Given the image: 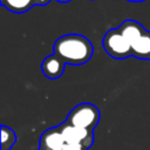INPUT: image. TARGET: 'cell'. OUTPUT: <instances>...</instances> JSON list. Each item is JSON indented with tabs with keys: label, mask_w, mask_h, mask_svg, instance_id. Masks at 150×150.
Instances as JSON below:
<instances>
[{
	"label": "cell",
	"mask_w": 150,
	"mask_h": 150,
	"mask_svg": "<svg viewBox=\"0 0 150 150\" xmlns=\"http://www.w3.org/2000/svg\"><path fill=\"white\" fill-rule=\"evenodd\" d=\"M55 55L60 56L66 64L80 66L87 63L93 56L91 42L80 34H66L60 36L53 46Z\"/></svg>",
	"instance_id": "obj_1"
},
{
	"label": "cell",
	"mask_w": 150,
	"mask_h": 150,
	"mask_svg": "<svg viewBox=\"0 0 150 150\" xmlns=\"http://www.w3.org/2000/svg\"><path fill=\"white\" fill-rule=\"evenodd\" d=\"M63 136L59 127L49 128L40 137V148L39 150H61L64 145Z\"/></svg>",
	"instance_id": "obj_5"
},
{
	"label": "cell",
	"mask_w": 150,
	"mask_h": 150,
	"mask_svg": "<svg viewBox=\"0 0 150 150\" xmlns=\"http://www.w3.org/2000/svg\"><path fill=\"white\" fill-rule=\"evenodd\" d=\"M64 66H66V62L60 56L53 54V55L47 56L42 61L41 69L46 77H48L50 80H56V79L61 77V75L63 74Z\"/></svg>",
	"instance_id": "obj_6"
},
{
	"label": "cell",
	"mask_w": 150,
	"mask_h": 150,
	"mask_svg": "<svg viewBox=\"0 0 150 150\" xmlns=\"http://www.w3.org/2000/svg\"><path fill=\"white\" fill-rule=\"evenodd\" d=\"M59 128H60V131L66 143L82 144L87 149H89L94 142V130H88V129H83L80 127H75L67 121L61 123Z\"/></svg>",
	"instance_id": "obj_4"
},
{
	"label": "cell",
	"mask_w": 150,
	"mask_h": 150,
	"mask_svg": "<svg viewBox=\"0 0 150 150\" xmlns=\"http://www.w3.org/2000/svg\"><path fill=\"white\" fill-rule=\"evenodd\" d=\"M56 1H59V2H69L71 0H56Z\"/></svg>",
	"instance_id": "obj_13"
},
{
	"label": "cell",
	"mask_w": 150,
	"mask_h": 150,
	"mask_svg": "<svg viewBox=\"0 0 150 150\" xmlns=\"http://www.w3.org/2000/svg\"><path fill=\"white\" fill-rule=\"evenodd\" d=\"M66 121L75 127L94 130L100 122V110L93 103H80L71 109Z\"/></svg>",
	"instance_id": "obj_2"
},
{
	"label": "cell",
	"mask_w": 150,
	"mask_h": 150,
	"mask_svg": "<svg viewBox=\"0 0 150 150\" xmlns=\"http://www.w3.org/2000/svg\"><path fill=\"white\" fill-rule=\"evenodd\" d=\"M61 150H88L82 144H71V143H64Z\"/></svg>",
	"instance_id": "obj_11"
},
{
	"label": "cell",
	"mask_w": 150,
	"mask_h": 150,
	"mask_svg": "<svg viewBox=\"0 0 150 150\" xmlns=\"http://www.w3.org/2000/svg\"><path fill=\"white\" fill-rule=\"evenodd\" d=\"M16 142L15 132L6 125H1V150H9Z\"/></svg>",
	"instance_id": "obj_10"
},
{
	"label": "cell",
	"mask_w": 150,
	"mask_h": 150,
	"mask_svg": "<svg viewBox=\"0 0 150 150\" xmlns=\"http://www.w3.org/2000/svg\"><path fill=\"white\" fill-rule=\"evenodd\" d=\"M1 5L14 13H25L35 6L34 0H1Z\"/></svg>",
	"instance_id": "obj_9"
},
{
	"label": "cell",
	"mask_w": 150,
	"mask_h": 150,
	"mask_svg": "<svg viewBox=\"0 0 150 150\" xmlns=\"http://www.w3.org/2000/svg\"><path fill=\"white\" fill-rule=\"evenodd\" d=\"M128 1H132V2H141V1H145V0H128Z\"/></svg>",
	"instance_id": "obj_14"
},
{
	"label": "cell",
	"mask_w": 150,
	"mask_h": 150,
	"mask_svg": "<svg viewBox=\"0 0 150 150\" xmlns=\"http://www.w3.org/2000/svg\"><path fill=\"white\" fill-rule=\"evenodd\" d=\"M131 55L150 61V30H146L131 45Z\"/></svg>",
	"instance_id": "obj_8"
},
{
	"label": "cell",
	"mask_w": 150,
	"mask_h": 150,
	"mask_svg": "<svg viewBox=\"0 0 150 150\" xmlns=\"http://www.w3.org/2000/svg\"><path fill=\"white\" fill-rule=\"evenodd\" d=\"M118 30L125 38V40L132 45L145 32V28L139 22L131 20V19H127L120 25Z\"/></svg>",
	"instance_id": "obj_7"
},
{
	"label": "cell",
	"mask_w": 150,
	"mask_h": 150,
	"mask_svg": "<svg viewBox=\"0 0 150 150\" xmlns=\"http://www.w3.org/2000/svg\"><path fill=\"white\" fill-rule=\"evenodd\" d=\"M104 50L115 59H125L131 55V43L125 40L118 28L109 29L102 41Z\"/></svg>",
	"instance_id": "obj_3"
},
{
	"label": "cell",
	"mask_w": 150,
	"mask_h": 150,
	"mask_svg": "<svg viewBox=\"0 0 150 150\" xmlns=\"http://www.w3.org/2000/svg\"><path fill=\"white\" fill-rule=\"evenodd\" d=\"M50 2V0H34L35 6H46Z\"/></svg>",
	"instance_id": "obj_12"
}]
</instances>
